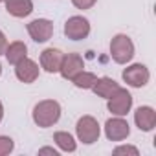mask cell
I'll list each match as a JSON object with an SVG mask.
<instances>
[{
  "label": "cell",
  "instance_id": "1",
  "mask_svg": "<svg viewBox=\"0 0 156 156\" xmlns=\"http://www.w3.org/2000/svg\"><path fill=\"white\" fill-rule=\"evenodd\" d=\"M31 116H33V121L37 127H41V129L53 127L61 119V105L55 99H42L33 107Z\"/></svg>",
  "mask_w": 156,
  "mask_h": 156
},
{
  "label": "cell",
  "instance_id": "2",
  "mask_svg": "<svg viewBox=\"0 0 156 156\" xmlns=\"http://www.w3.org/2000/svg\"><path fill=\"white\" fill-rule=\"evenodd\" d=\"M110 57L118 64H127L134 57V42L129 35L118 33L110 41Z\"/></svg>",
  "mask_w": 156,
  "mask_h": 156
},
{
  "label": "cell",
  "instance_id": "3",
  "mask_svg": "<svg viewBox=\"0 0 156 156\" xmlns=\"http://www.w3.org/2000/svg\"><path fill=\"white\" fill-rule=\"evenodd\" d=\"M75 134H77V140L85 145H92L99 140L101 136V127L98 123V119L94 116H83L77 119V125H75Z\"/></svg>",
  "mask_w": 156,
  "mask_h": 156
},
{
  "label": "cell",
  "instance_id": "4",
  "mask_svg": "<svg viewBox=\"0 0 156 156\" xmlns=\"http://www.w3.org/2000/svg\"><path fill=\"white\" fill-rule=\"evenodd\" d=\"M107 108L112 116H127L132 108V96L127 88H118L112 98L107 99Z\"/></svg>",
  "mask_w": 156,
  "mask_h": 156
},
{
  "label": "cell",
  "instance_id": "5",
  "mask_svg": "<svg viewBox=\"0 0 156 156\" xmlns=\"http://www.w3.org/2000/svg\"><path fill=\"white\" fill-rule=\"evenodd\" d=\"M121 77H123V81H125L129 87H132V88H141V87H145V85L149 83L151 73H149V68H147L145 64L136 62V64L127 66V68L123 70Z\"/></svg>",
  "mask_w": 156,
  "mask_h": 156
},
{
  "label": "cell",
  "instance_id": "6",
  "mask_svg": "<svg viewBox=\"0 0 156 156\" xmlns=\"http://www.w3.org/2000/svg\"><path fill=\"white\" fill-rule=\"evenodd\" d=\"M64 35L70 41H83L90 35V22L81 15H73L64 22Z\"/></svg>",
  "mask_w": 156,
  "mask_h": 156
},
{
  "label": "cell",
  "instance_id": "7",
  "mask_svg": "<svg viewBox=\"0 0 156 156\" xmlns=\"http://www.w3.org/2000/svg\"><path fill=\"white\" fill-rule=\"evenodd\" d=\"M130 134V125L127 119H123V116H116L107 119L105 123V136L110 141H123L127 140Z\"/></svg>",
  "mask_w": 156,
  "mask_h": 156
},
{
  "label": "cell",
  "instance_id": "8",
  "mask_svg": "<svg viewBox=\"0 0 156 156\" xmlns=\"http://www.w3.org/2000/svg\"><path fill=\"white\" fill-rule=\"evenodd\" d=\"M83 70H85V61L79 53H64L61 68H59V73L62 75V79L72 81L73 77Z\"/></svg>",
  "mask_w": 156,
  "mask_h": 156
},
{
  "label": "cell",
  "instance_id": "9",
  "mask_svg": "<svg viewBox=\"0 0 156 156\" xmlns=\"http://www.w3.org/2000/svg\"><path fill=\"white\" fill-rule=\"evenodd\" d=\"M39 73H41L39 64L30 57H24L20 62L15 64V75H17V79L20 83H26V85L35 83L39 79Z\"/></svg>",
  "mask_w": 156,
  "mask_h": 156
},
{
  "label": "cell",
  "instance_id": "10",
  "mask_svg": "<svg viewBox=\"0 0 156 156\" xmlns=\"http://www.w3.org/2000/svg\"><path fill=\"white\" fill-rule=\"evenodd\" d=\"M28 33L35 42H48L53 35V22L48 19H35L28 24Z\"/></svg>",
  "mask_w": 156,
  "mask_h": 156
},
{
  "label": "cell",
  "instance_id": "11",
  "mask_svg": "<svg viewBox=\"0 0 156 156\" xmlns=\"http://www.w3.org/2000/svg\"><path fill=\"white\" fill-rule=\"evenodd\" d=\"M134 123L140 130L143 132H151L154 127H156V110L149 105H143V107H138L136 112H134Z\"/></svg>",
  "mask_w": 156,
  "mask_h": 156
},
{
  "label": "cell",
  "instance_id": "12",
  "mask_svg": "<svg viewBox=\"0 0 156 156\" xmlns=\"http://www.w3.org/2000/svg\"><path fill=\"white\" fill-rule=\"evenodd\" d=\"M62 57H64V53L59 48H46L41 53V68L48 73H57L61 68Z\"/></svg>",
  "mask_w": 156,
  "mask_h": 156
},
{
  "label": "cell",
  "instance_id": "13",
  "mask_svg": "<svg viewBox=\"0 0 156 156\" xmlns=\"http://www.w3.org/2000/svg\"><path fill=\"white\" fill-rule=\"evenodd\" d=\"M4 4H6V11L15 19H24L33 11L31 0H4Z\"/></svg>",
  "mask_w": 156,
  "mask_h": 156
},
{
  "label": "cell",
  "instance_id": "14",
  "mask_svg": "<svg viewBox=\"0 0 156 156\" xmlns=\"http://www.w3.org/2000/svg\"><path fill=\"white\" fill-rule=\"evenodd\" d=\"M119 88V85L112 79V77H98V81L94 83L92 87V92L98 96V98H103V99H108L116 94V90Z\"/></svg>",
  "mask_w": 156,
  "mask_h": 156
},
{
  "label": "cell",
  "instance_id": "15",
  "mask_svg": "<svg viewBox=\"0 0 156 156\" xmlns=\"http://www.w3.org/2000/svg\"><path fill=\"white\" fill-rule=\"evenodd\" d=\"M4 55H6L8 62L15 66V64L20 62L24 57H28V46H26L22 41H13V42H9V44L6 46Z\"/></svg>",
  "mask_w": 156,
  "mask_h": 156
},
{
  "label": "cell",
  "instance_id": "16",
  "mask_svg": "<svg viewBox=\"0 0 156 156\" xmlns=\"http://www.w3.org/2000/svg\"><path fill=\"white\" fill-rule=\"evenodd\" d=\"M53 141H55V145H57L61 151H64V152H73V151L77 149L75 138H73L70 132H66V130L55 132V134H53Z\"/></svg>",
  "mask_w": 156,
  "mask_h": 156
},
{
  "label": "cell",
  "instance_id": "17",
  "mask_svg": "<svg viewBox=\"0 0 156 156\" xmlns=\"http://www.w3.org/2000/svg\"><path fill=\"white\" fill-rule=\"evenodd\" d=\"M96 81H98V75L92 73V72H87V70L79 72V73H77L73 79H72V83H73L77 88H83V90H92V87H94Z\"/></svg>",
  "mask_w": 156,
  "mask_h": 156
},
{
  "label": "cell",
  "instance_id": "18",
  "mask_svg": "<svg viewBox=\"0 0 156 156\" xmlns=\"http://www.w3.org/2000/svg\"><path fill=\"white\" fill-rule=\"evenodd\" d=\"M13 149H15V141L9 136H0V156L13 152Z\"/></svg>",
  "mask_w": 156,
  "mask_h": 156
},
{
  "label": "cell",
  "instance_id": "19",
  "mask_svg": "<svg viewBox=\"0 0 156 156\" xmlns=\"http://www.w3.org/2000/svg\"><path fill=\"white\" fill-rule=\"evenodd\" d=\"M114 154H116V156H119V154L138 156V154H140V151H138L136 147H132V145H119V147H116V149H114Z\"/></svg>",
  "mask_w": 156,
  "mask_h": 156
},
{
  "label": "cell",
  "instance_id": "20",
  "mask_svg": "<svg viewBox=\"0 0 156 156\" xmlns=\"http://www.w3.org/2000/svg\"><path fill=\"white\" fill-rule=\"evenodd\" d=\"M98 0H72V4L77 8V9H90L96 6Z\"/></svg>",
  "mask_w": 156,
  "mask_h": 156
},
{
  "label": "cell",
  "instance_id": "21",
  "mask_svg": "<svg viewBox=\"0 0 156 156\" xmlns=\"http://www.w3.org/2000/svg\"><path fill=\"white\" fill-rule=\"evenodd\" d=\"M6 46H8L6 35H4V31H2V30H0V55H2V53L6 51Z\"/></svg>",
  "mask_w": 156,
  "mask_h": 156
},
{
  "label": "cell",
  "instance_id": "22",
  "mask_svg": "<svg viewBox=\"0 0 156 156\" xmlns=\"http://www.w3.org/2000/svg\"><path fill=\"white\" fill-rule=\"evenodd\" d=\"M39 154H53V156H57L59 152H57L55 149H50V147H42V149L39 151Z\"/></svg>",
  "mask_w": 156,
  "mask_h": 156
},
{
  "label": "cell",
  "instance_id": "23",
  "mask_svg": "<svg viewBox=\"0 0 156 156\" xmlns=\"http://www.w3.org/2000/svg\"><path fill=\"white\" fill-rule=\"evenodd\" d=\"M2 119H4V105L0 101V123H2Z\"/></svg>",
  "mask_w": 156,
  "mask_h": 156
},
{
  "label": "cell",
  "instance_id": "24",
  "mask_svg": "<svg viewBox=\"0 0 156 156\" xmlns=\"http://www.w3.org/2000/svg\"><path fill=\"white\" fill-rule=\"evenodd\" d=\"M0 75H2V62H0Z\"/></svg>",
  "mask_w": 156,
  "mask_h": 156
},
{
  "label": "cell",
  "instance_id": "25",
  "mask_svg": "<svg viewBox=\"0 0 156 156\" xmlns=\"http://www.w3.org/2000/svg\"><path fill=\"white\" fill-rule=\"evenodd\" d=\"M0 2H4V0H0Z\"/></svg>",
  "mask_w": 156,
  "mask_h": 156
}]
</instances>
